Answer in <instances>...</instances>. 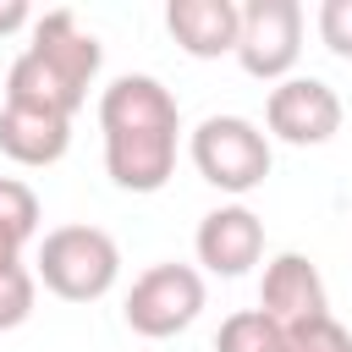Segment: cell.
<instances>
[{
  "mask_svg": "<svg viewBox=\"0 0 352 352\" xmlns=\"http://www.w3.org/2000/svg\"><path fill=\"white\" fill-rule=\"evenodd\" d=\"M99 132H104V170L121 192H160L176 170L182 110L170 88L148 72H126L99 94Z\"/></svg>",
  "mask_w": 352,
  "mask_h": 352,
  "instance_id": "6da1fadb",
  "label": "cell"
},
{
  "mask_svg": "<svg viewBox=\"0 0 352 352\" xmlns=\"http://www.w3.org/2000/svg\"><path fill=\"white\" fill-rule=\"evenodd\" d=\"M99 38L77 22V11H44L33 16V38L28 50L11 60L6 77V104H28V110H50V116H77L88 99V82L99 77Z\"/></svg>",
  "mask_w": 352,
  "mask_h": 352,
  "instance_id": "7a4b0ae2",
  "label": "cell"
},
{
  "mask_svg": "<svg viewBox=\"0 0 352 352\" xmlns=\"http://www.w3.org/2000/svg\"><path fill=\"white\" fill-rule=\"evenodd\" d=\"M121 248L99 226H55L38 242V280L66 302H94L116 286Z\"/></svg>",
  "mask_w": 352,
  "mask_h": 352,
  "instance_id": "3957f363",
  "label": "cell"
},
{
  "mask_svg": "<svg viewBox=\"0 0 352 352\" xmlns=\"http://www.w3.org/2000/svg\"><path fill=\"white\" fill-rule=\"evenodd\" d=\"M187 154L198 176L231 198L253 192L270 176V132H258V121L248 116H204L187 138Z\"/></svg>",
  "mask_w": 352,
  "mask_h": 352,
  "instance_id": "277c9868",
  "label": "cell"
},
{
  "mask_svg": "<svg viewBox=\"0 0 352 352\" xmlns=\"http://www.w3.org/2000/svg\"><path fill=\"white\" fill-rule=\"evenodd\" d=\"M204 308V275L192 264H148L126 292V324L148 341L187 330Z\"/></svg>",
  "mask_w": 352,
  "mask_h": 352,
  "instance_id": "5b68a950",
  "label": "cell"
},
{
  "mask_svg": "<svg viewBox=\"0 0 352 352\" xmlns=\"http://www.w3.org/2000/svg\"><path fill=\"white\" fill-rule=\"evenodd\" d=\"M297 55H302V6L297 0H248L242 38H236L242 72L258 82H286Z\"/></svg>",
  "mask_w": 352,
  "mask_h": 352,
  "instance_id": "8992f818",
  "label": "cell"
},
{
  "mask_svg": "<svg viewBox=\"0 0 352 352\" xmlns=\"http://www.w3.org/2000/svg\"><path fill=\"white\" fill-rule=\"evenodd\" d=\"M264 126L292 148H319L341 132V94L324 77H286L264 99Z\"/></svg>",
  "mask_w": 352,
  "mask_h": 352,
  "instance_id": "52a82bcc",
  "label": "cell"
},
{
  "mask_svg": "<svg viewBox=\"0 0 352 352\" xmlns=\"http://www.w3.org/2000/svg\"><path fill=\"white\" fill-rule=\"evenodd\" d=\"M198 264L209 275H248L264 253V220L248 209V204H220L198 220Z\"/></svg>",
  "mask_w": 352,
  "mask_h": 352,
  "instance_id": "ba28073f",
  "label": "cell"
},
{
  "mask_svg": "<svg viewBox=\"0 0 352 352\" xmlns=\"http://www.w3.org/2000/svg\"><path fill=\"white\" fill-rule=\"evenodd\" d=\"M258 308L275 319V324H302V319H319L330 314V297H324V275L308 253H275L264 264V286H258Z\"/></svg>",
  "mask_w": 352,
  "mask_h": 352,
  "instance_id": "9c48e42d",
  "label": "cell"
},
{
  "mask_svg": "<svg viewBox=\"0 0 352 352\" xmlns=\"http://www.w3.org/2000/svg\"><path fill=\"white\" fill-rule=\"evenodd\" d=\"M165 28H170V38H176L192 60L236 55L242 6H236V0H170V6H165Z\"/></svg>",
  "mask_w": 352,
  "mask_h": 352,
  "instance_id": "30bf717a",
  "label": "cell"
},
{
  "mask_svg": "<svg viewBox=\"0 0 352 352\" xmlns=\"http://www.w3.org/2000/svg\"><path fill=\"white\" fill-rule=\"evenodd\" d=\"M72 148V121L50 116V110H28V104H6L0 110V154L16 165H55Z\"/></svg>",
  "mask_w": 352,
  "mask_h": 352,
  "instance_id": "8fae6325",
  "label": "cell"
},
{
  "mask_svg": "<svg viewBox=\"0 0 352 352\" xmlns=\"http://www.w3.org/2000/svg\"><path fill=\"white\" fill-rule=\"evenodd\" d=\"M214 352H286V324H275L264 308H236L214 330Z\"/></svg>",
  "mask_w": 352,
  "mask_h": 352,
  "instance_id": "7c38bea8",
  "label": "cell"
},
{
  "mask_svg": "<svg viewBox=\"0 0 352 352\" xmlns=\"http://www.w3.org/2000/svg\"><path fill=\"white\" fill-rule=\"evenodd\" d=\"M0 231H11L16 242L38 231V192L16 176H0Z\"/></svg>",
  "mask_w": 352,
  "mask_h": 352,
  "instance_id": "4fadbf2b",
  "label": "cell"
},
{
  "mask_svg": "<svg viewBox=\"0 0 352 352\" xmlns=\"http://www.w3.org/2000/svg\"><path fill=\"white\" fill-rule=\"evenodd\" d=\"M286 352H352V330L336 314H319V319L286 324Z\"/></svg>",
  "mask_w": 352,
  "mask_h": 352,
  "instance_id": "5bb4252c",
  "label": "cell"
},
{
  "mask_svg": "<svg viewBox=\"0 0 352 352\" xmlns=\"http://www.w3.org/2000/svg\"><path fill=\"white\" fill-rule=\"evenodd\" d=\"M33 297H38V280H33V270H28V264L6 270V275H0V330H16V324H28V314H33Z\"/></svg>",
  "mask_w": 352,
  "mask_h": 352,
  "instance_id": "9a60e30c",
  "label": "cell"
},
{
  "mask_svg": "<svg viewBox=\"0 0 352 352\" xmlns=\"http://www.w3.org/2000/svg\"><path fill=\"white\" fill-rule=\"evenodd\" d=\"M319 38L330 55L352 60V0H319Z\"/></svg>",
  "mask_w": 352,
  "mask_h": 352,
  "instance_id": "2e32d148",
  "label": "cell"
},
{
  "mask_svg": "<svg viewBox=\"0 0 352 352\" xmlns=\"http://www.w3.org/2000/svg\"><path fill=\"white\" fill-rule=\"evenodd\" d=\"M16 28H33L28 0H0V38H6V33H16Z\"/></svg>",
  "mask_w": 352,
  "mask_h": 352,
  "instance_id": "e0dca14e",
  "label": "cell"
},
{
  "mask_svg": "<svg viewBox=\"0 0 352 352\" xmlns=\"http://www.w3.org/2000/svg\"><path fill=\"white\" fill-rule=\"evenodd\" d=\"M16 264H22V242H16L11 231H0V275H6V270H16Z\"/></svg>",
  "mask_w": 352,
  "mask_h": 352,
  "instance_id": "ac0fdd59",
  "label": "cell"
}]
</instances>
